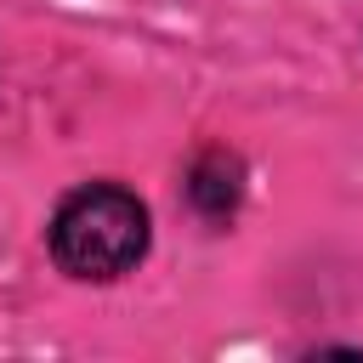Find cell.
Masks as SVG:
<instances>
[{"instance_id": "obj_2", "label": "cell", "mask_w": 363, "mask_h": 363, "mask_svg": "<svg viewBox=\"0 0 363 363\" xmlns=\"http://www.w3.org/2000/svg\"><path fill=\"white\" fill-rule=\"evenodd\" d=\"M244 199V159L227 153V147H204L193 164H187V204L204 216V221H233Z\"/></svg>"}, {"instance_id": "obj_1", "label": "cell", "mask_w": 363, "mask_h": 363, "mask_svg": "<svg viewBox=\"0 0 363 363\" xmlns=\"http://www.w3.org/2000/svg\"><path fill=\"white\" fill-rule=\"evenodd\" d=\"M45 244H51L57 272H68L79 284H113V278L136 272V261L147 255L153 216L130 187L85 182L57 204V216L45 227Z\"/></svg>"}]
</instances>
